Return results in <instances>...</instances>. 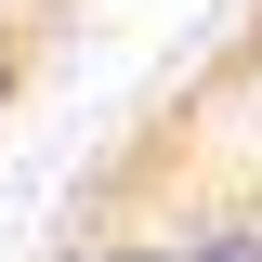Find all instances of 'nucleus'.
Masks as SVG:
<instances>
[{"instance_id": "1", "label": "nucleus", "mask_w": 262, "mask_h": 262, "mask_svg": "<svg viewBox=\"0 0 262 262\" xmlns=\"http://www.w3.org/2000/svg\"><path fill=\"white\" fill-rule=\"evenodd\" d=\"M39 262H262V0H223L118 105Z\"/></svg>"}]
</instances>
